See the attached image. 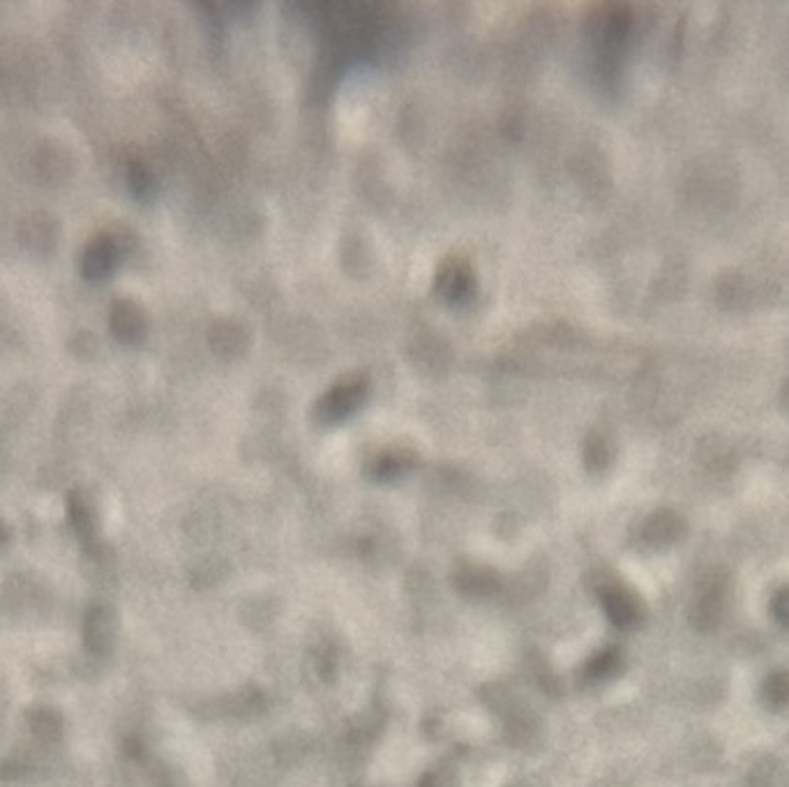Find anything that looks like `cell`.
I'll use <instances>...</instances> for the list:
<instances>
[{
    "instance_id": "cell-8",
    "label": "cell",
    "mask_w": 789,
    "mask_h": 787,
    "mask_svg": "<svg viewBox=\"0 0 789 787\" xmlns=\"http://www.w3.org/2000/svg\"><path fill=\"white\" fill-rule=\"evenodd\" d=\"M409 455L404 453H386L383 457H379L377 462H374V471H377L379 476H393V474H400L404 467H409Z\"/></svg>"
},
{
    "instance_id": "cell-6",
    "label": "cell",
    "mask_w": 789,
    "mask_h": 787,
    "mask_svg": "<svg viewBox=\"0 0 789 787\" xmlns=\"http://www.w3.org/2000/svg\"><path fill=\"white\" fill-rule=\"evenodd\" d=\"M37 169H40L42 176L49 178V181H60V178L70 174V155H67L63 148L51 144L44 148V151H40Z\"/></svg>"
},
{
    "instance_id": "cell-3",
    "label": "cell",
    "mask_w": 789,
    "mask_h": 787,
    "mask_svg": "<svg viewBox=\"0 0 789 787\" xmlns=\"http://www.w3.org/2000/svg\"><path fill=\"white\" fill-rule=\"evenodd\" d=\"M476 291V277L464 259L450 257L441 264L437 273V294L450 305H462Z\"/></svg>"
},
{
    "instance_id": "cell-1",
    "label": "cell",
    "mask_w": 789,
    "mask_h": 787,
    "mask_svg": "<svg viewBox=\"0 0 789 787\" xmlns=\"http://www.w3.org/2000/svg\"><path fill=\"white\" fill-rule=\"evenodd\" d=\"M367 391H370V381H367L365 374L344 377L319 397L317 407H314V416H317L319 423L326 425L340 423L344 418H349L353 411L360 409V404H363L367 397Z\"/></svg>"
},
{
    "instance_id": "cell-4",
    "label": "cell",
    "mask_w": 789,
    "mask_h": 787,
    "mask_svg": "<svg viewBox=\"0 0 789 787\" xmlns=\"http://www.w3.org/2000/svg\"><path fill=\"white\" fill-rule=\"evenodd\" d=\"M109 328L118 342L137 344L144 340L148 331L146 312L132 301H116L111 305Z\"/></svg>"
},
{
    "instance_id": "cell-9",
    "label": "cell",
    "mask_w": 789,
    "mask_h": 787,
    "mask_svg": "<svg viewBox=\"0 0 789 787\" xmlns=\"http://www.w3.org/2000/svg\"><path fill=\"white\" fill-rule=\"evenodd\" d=\"M95 347H97V340H95V337L90 335V333H79V335L72 340V351H74V354H77V356L86 354V358H90V356H93Z\"/></svg>"
},
{
    "instance_id": "cell-5",
    "label": "cell",
    "mask_w": 789,
    "mask_h": 787,
    "mask_svg": "<svg viewBox=\"0 0 789 787\" xmlns=\"http://www.w3.org/2000/svg\"><path fill=\"white\" fill-rule=\"evenodd\" d=\"M58 222L47 213L28 215L19 227L21 245L33 254H51L58 245Z\"/></svg>"
},
{
    "instance_id": "cell-7",
    "label": "cell",
    "mask_w": 789,
    "mask_h": 787,
    "mask_svg": "<svg viewBox=\"0 0 789 787\" xmlns=\"http://www.w3.org/2000/svg\"><path fill=\"white\" fill-rule=\"evenodd\" d=\"M127 183L139 201H150L157 194V181L144 162H132L127 167Z\"/></svg>"
},
{
    "instance_id": "cell-2",
    "label": "cell",
    "mask_w": 789,
    "mask_h": 787,
    "mask_svg": "<svg viewBox=\"0 0 789 787\" xmlns=\"http://www.w3.org/2000/svg\"><path fill=\"white\" fill-rule=\"evenodd\" d=\"M120 257H123V243L116 236H97L86 247L84 259H81V273L90 282L107 280L120 264Z\"/></svg>"
}]
</instances>
